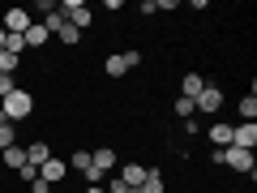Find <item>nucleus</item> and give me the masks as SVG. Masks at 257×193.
Returning <instances> with one entry per match:
<instances>
[{
    "label": "nucleus",
    "instance_id": "1",
    "mask_svg": "<svg viewBox=\"0 0 257 193\" xmlns=\"http://www.w3.org/2000/svg\"><path fill=\"white\" fill-rule=\"evenodd\" d=\"M30 112H35V94L22 90V86H13L5 99H0V125L9 120V125H18V120H26Z\"/></svg>",
    "mask_w": 257,
    "mask_h": 193
},
{
    "label": "nucleus",
    "instance_id": "2",
    "mask_svg": "<svg viewBox=\"0 0 257 193\" xmlns=\"http://www.w3.org/2000/svg\"><path fill=\"white\" fill-rule=\"evenodd\" d=\"M138 64H142V52L128 47V52H111L107 60H103V73H107V77H124L128 69H138Z\"/></svg>",
    "mask_w": 257,
    "mask_h": 193
},
{
    "label": "nucleus",
    "instance_id": "3",
    "mask_svg": "<svg viewBox=\"0 0 257 193\" xmlns=\"http://www.w3.org/2000/svg\"><path fill=\"white\" fill-rule=\"evenodd\" d=\"M223 167H231V172H244V176H257L253 150H240V146H223Z\"/></svg>",
    "mask_w": 257,
    "mask_h": 193
},
{
    "label": "nucleus",
    "instance_id": "4",
    "mask_svg": "<svg viewBox=\"0 0 257 193\" xmlns=\"http://www.w3.org/2000/svg\"><path fill=\"white\" fill-rule=\"evenodd\" d=\"M60 18L69 22L73 30H86V26H90V18H94V13L86 9L82 0H60Z\"/></svg>",
    "mask_w": 257,
    "mask_h": 193
},
{
    "label": "nucleus",
    "instance_id": "5",
    "mask_svg": "<svg viewBox=\"0 0 257 193\" xmlns=\"http://www.w3.org/2000/svg\"><path fill=\"white\" fill-rule=\"evenodd\" d=\"M193 108L202 112V116H214V112L223 108V90H219V86H210V82H206V90L197 94V99H193Z\"/></svg>",
    "mask_w": 257,
    "mask_h": 193
},
{
    "label": "nucleus",
    "instance_id": "6",
    "mask_svg": "<svg viewBox=\"0 0 257 193\" xmlns=\"http://www.w3.org/2000/svg\"><path fill=\"white\" fill-rule=\"evenodd\" d=\"M231 146H240V150H253L257 146V125H253V120L231 125Z\"/></svg>",
    "mask_w": 257,
    "mask_h": 193
},
{
    "label": "nucleus",
    "instance_id": "7",
    "mask_svg": "<svg viewBox=\"0 0 257 193\" xmlns=\"http://www.w3.org/2000/svg\"><path fill=\"white\" fill-rule=\"evenodd\" d=\"M90 167L103 176V180H107V172L116 167V150H111V146H99V150H90Z\"/></svg>",
    "mask_w": 257,
    "mask_h": 193
},
{
    "label": "nucleus",
    "instance_id": "8",
    "mask_svg": "<svg viewBox=\"0 0 257 193\" xmlns=\"http://www.w3.org/2000/svg\"><path fill=\"white\" fill-rule=\"evenodd\" d=\"M30 22H35L30 9H9V13H5V30H9V35H26Z\"/></svg>",
    "mask_w": 257,
    "mask_h": 193
},
{
    "label": "nucleus",
    "instance_id": "9",
    "mask_svg": "<svg viewBox=\"0 0 257 193\" xmlns=\"http://www.w3.org/2000/svg\"><path fill=\"white\" fill-rule=\"evenodd\" d=\"M64 172H69V163L52 155V159H47L43 167H39V180H43V184H56V180H64Z\"/></svg>",
    "mask_w": 257,
    "mask_h": 193
},
{
    "label": "nucleus",
    "instance_id": "10",
    "mask_svg": "<svg viewBox=\"0 0 257 193\" xmlns=\"http://www.w3.org/2000/svg\"><path fill=\"white\" fill-rule=\"evenodd\" d=\"M202 90H206V77L202 73H184L180 77V99H197Z\"/></svg>",
    "mask_w": 257,
    "mask_h": 193
},
{
    "label": "nucleus",
    "instance_id": "11",
    "mask_svg": "<svg viewBox=\"0 0 257 193\" xmlns=\"http://www.w3.org/2000/svg\"><path fill=\"white\" fill-rule=\"evenodd\" d=\"M0 159H5V167H9V172H22V167H26V146H18V142H13L9 150H0Z\"/></svg>",
    "mask_w": 257,
    "mask_h": 193
},
{
    "label": "nucleus",
    "instance_id": "12",
    "mask_svg": "<svg viewBox=\"0 0 257 193\" xmlns=\"http://www.w3.org/2000/svg\"><path fill=\"white\" fill-rule=\"evenodd\" d=\"M120 180H124L128 189H138V184L146 180V167H142V163H124V167H120Z\"/></svg>",
    "mask_w": 257,
    "mask_h": 193
},
{
    "label": "nucleus",
    "instance_id": "13",
    "mask_svg": "<svg viewBox=\"0 0 257 193\" xmlns=\"http://www.w3.org/2000/svg\"><path fill=\"white\" fill-rule=\"evenodd\" d=\"M210 142H214V146H231V125H227V120H214V125H210Z\"/></svg>",
    "mask_w": 257,
    "mask_h": 193
},
{
    "label": "nucleus",
    "instance_id": "14",
    "mask_svg": "<svg viewBox=\"0 0 257 193\" xmlns=\"http://www.w3.org/2000/svg\"><path fill=\"white\" fill-rule=\"evenodd\" d=\"M47 159H52V150H47V142H30V146H26V163H35V167H43Z\"/></svg>",
    "mask_w": 257,
    "mask_h": 193
},
{
    "label": "nucleus",
    "instance_id": "15",
    "mask_svg": "<svg viewBox=\"0 0 257 193\" xmlns=\"http://www.w3.org/2000/svg\"><path fill=\"white\" fill-rule=\"evenodd\" d=\"M22 43H26V47H43V43H47V30H43V22H30V30L22 35Z\"/></svg>",
    "mask_w": 257,
    "mask_h": 193
},
{
    "label": "nucleus",
    "instance_id": "16",
    "mask_svg": "<svg viewBox=\"0 0 257 193\" xmlns=\"http://www.w3.org/2000/svg\"><path fill=\"white\" fill-rule=\"evenodd\" d=\"M142 193H163V172H159V167H146V180L138 184Z\"/></svg>",
    "mask_w": 257,
    "mask_h": 193
},
{
    "label": "nucleus",
    "instance_id": "17",
    "mask_svg": "<svg viewBox=\"0 0 257 193\" xmlns=\"http://www.w3.org/2000/svg\"><path fill=\"white\" fill-rule=\"evenodd\" d=\"M64 163H69V167H73V172H90V150H73V155H69V159H64Z\"/></svg>",
    "mask_w": 257,
    "mask_h": 193
},
{
    "label": "nucleus",
    "instance_id": "18",
    "mask_svg": "<svg viewBox=\"0 0 257 193\" xmlns=\"http://www.w3.org/2000/svg\"><path fill=\"white\" fill-rule=\"evenodd\" d=\"M18 60H22V56H13V52H0V73H5V77H13V73H18Z\"/></svg>",
    "mask_w": 257,
    "mask_h": 193
},
{
    "label": "nucleus",
    "instance_id": "19",
    "mask_svg": "<svg viewBox=\"0 0 257 193\" xmlns=\"http://www.w3.org/2000/svg\"><path fill=\"white\" fill-rule=\"evenodd\" d=\"M13 142H18V129H13L9 120H5V125H0V150H9Z\"/></svg>",
    "mask_w": 257,
    "mask_h": 193
},
{
    "label": "nucleus",
    "instance_id": "20",
    "mask_svg": "<svg viewBox=\"0 0 257 193\" xmlns=\"http://www.w3.org/2000/svg\"><path fill=\"white\" fill-rule=\"evenodd\" d=\"M56 39H60L64 47H77V39H82V30H73V26H64V30H60V35H56Z\"/></svg>",
    "mask_w": 257,
    "mask_h": 193
},
{
    "label": "nucleus",
    "instance_id": "21",
    "mask_svg": "<svg viewBox=\"0 0 257 193\" xmlns=\"http://www.w3.org/2000/svg\"><path fill=\"white\" fill-rule=\"evenodd\" d=\"M240 116H244V120L257 116V99H253V94H244V99H240Z\"/></svg>",
    "mask_w": 257,
    "mask_h": 193
},
{
    "label": "nucleus",
    "instance_id": "22",
    "mask_svg": "<svg viewBox=\"0 0 257 193\" xmlns=\"http://www.w3.org/2000/svg\"><path fill=\"white\" fill-rule=\"evenodd\" d=\"M56 9H60V5H56V0H39L35 9H30V18H35V13H39V18H47V13H56Z\"/></svg>",
    "mask_w": 257,
    "mask_h": 193
},
{
    "label": "nucleus",
    "instance_id": "23",
    "mask_svg": "<svg viewBox=\"0 0 257 193\" xmlns=\"http://www.w3.org/2000/svg\"><path fill=\"white\" fill-rule=\"evenodd\" d=\"M193 112H197V108H193V99H176V116L193 120Z\"/></svg>",
    "mask_w": 257,
    "mask_h": 193
},
{
    "label": "nucleus",
    "instance_id": "24",
    "mask_svg": "<svg viewBox=\"0 0 257 193\" xmlns=\"http://www.w3.org/2000/svg\"><path fill=\"white\" fill-rule=\"evenodd\" d=\"M103 193H128V184L120 176H111V180H103Z\"/></svg>",
    "mask_w": 257,
    "mask_h": 193
},
{
    "label": "nucleus",
    "instance_id": "25",
    "mask_svg": "<svg viewBox=\"0 0 257 193\" xmlns=\"http://www.w3.org/2000/svg\"><path fill=\"white\" fill-rule=\"evenodd\" d=\"M18 176H22V180H26V184H35V180H39V167H35V163H26V167H22V172H18Z\"/></svg>",
    "mask_w": 257,
    "mask_h": 193
},
{
    "label": "nucleus",
    "instance_id": "26",
    "mask_svg": "<svg viewBox=\"0 0 257 193\" xmlns=\"http://www.w3.org/2000/svg\"><path fill=\"white\" fill-rule=\"evenodd\" d=\"M9 90H13V77H5V73H0V99H5Z\"/></svg>",
    "mask_w": 257,
    "mask_h": 193
},
{
    "label": "nucleus",
    "instance_id": "27",
    "mask_svg": "<svg viewBox=\"0 0 257 193\" xmlns=\"http://www.w3.org/2000/svg\"><path fill=\"white\" fill-rule=\"evenodd\" d=\"M30 193H52V184H43V180H35V184H30Z\"/></svg>",
    "mask_w": 257,
    "mask_h": 193
},
{
    "label": "nucleus",
    "instance_id": "28",
    "mask_svg": "<svg viewBox=\"0 0 257 193\" xmlns=\"http://www.w3.org/2000/svg\"><path fill=\"white\" fill-rule=\"evenodd\" d=\"M5 43H9V30H5V26H0V52H5Z\"/></svg>",
    "mask_w": 257,
    "mask_h": 193
},
{
    "label": "nucleus",
    "instance_id": "29",
    "mask_svg": "<svg viewBox=\"0 0 257 193\" xmlns=\"http://www.w3.org/2000/svg\"><path fill=\"white\" fill-rule=\"evenodd\" d=\"M82 193H103V184H86V189Z\"/></svg>",
    "mask_w": 257,
    "mask_h": 193
}]
</instances>
